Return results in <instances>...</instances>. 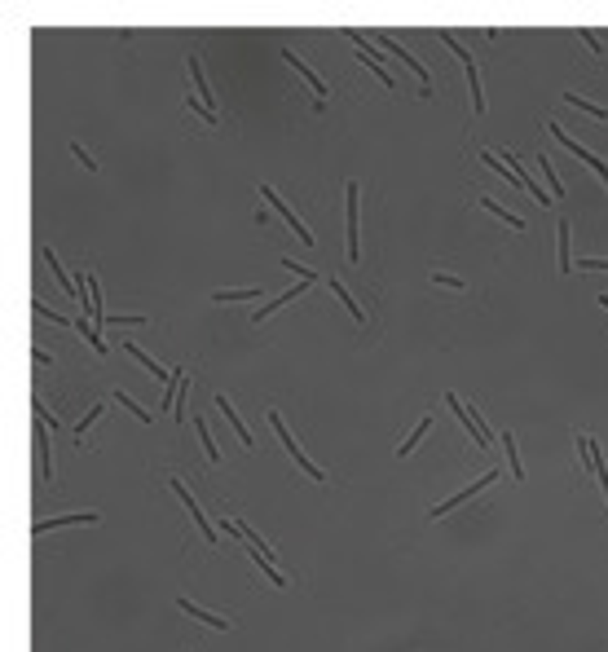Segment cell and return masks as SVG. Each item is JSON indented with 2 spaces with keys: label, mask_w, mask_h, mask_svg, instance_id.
I'll list each match as a JSON object with an SVG mask.
<instances>
[{
  "label": "cell",
  "mask_w": 608,
  "mask_h": 652,
  "mask_svg": "<svg viewBox=\"0 0 608 652\" xmlns=\"http://www.w3.org/2000/svg\"><path fill=\"white\" fill-rule=\"evenodd\" d=\"M123 348H128V353H133V357H137V361H141V366H146L150 375H155L159 383H168V388H172V371H163V366H159V361H155V357H150V353H146L141 344H133V340H128V344H123Z\"/></svg>",
  "instance_id": "obj_13"
},
{
  "label": "cell",
  "mask_w": 608,
  "mask_h": 652,
  "mask_svg": "<svg viewBox=\"0 0 608 652\" xmlns=\"http://www.w3.org/2000/svg\"><path fill=\"white\" fill-rule=\"evenodd\" d=\"M358 181H348V260H358L362 247H358Z\"/></svg>",
  "instance_id": "obj_10"
},
{
  "label": "cell",
  "mask_w": 608,
  "mask_h": 652,
  "mask_svg": "<svg viewBox=\"0 0 608 652\" xmlns=\"http://www.w3.org/2000/svg\"><path fill=\"white\" fill-rule=\"evenodd\" d=\"M502 450H507V467H512V476L520 481V476H525V467H520V454H516V436H512V432H502Z\"/></svg>",
  "instance_id": "obj_21"
},
{
  "label": "cell",
  "mask_w": 608,
  "mask_h": 652,
  "mask_svg": "<svg viewBox=\"0 0 608 652\" xmlns=\"http://www.w3.org/2000/svg\"><path fill=\"white\" fill-rule=\"evenodd\" d=\"M427 428H432V419H427V414H423V419L415 423V432H410V436H405V441H401V446H397V458H405V454H415V446H419V441H423V432H427Z\"/></svg>",
  "instance_id": "obj_16"
},
{
  "label": "cell",
  "mask_w": 608,
  "mask_h": 652,
  "mask_svg": "<svg viewBox=\"0 0 608 652\" xmlns=\"http://www.w3.org/2000/svg\"><path fill=\"white\" fill-rule=\"evenodd\" d=\"M283 265H287V269H291V274H295V278H300V282H295V286H291V291H283V296H273V300H269V304H265V309H256V313H251V322H265V318H269V313H278V309H283V304H291V300H295V296H300V291H304V286H309V282H313V278H318V274H313V269H295V260H283Z\"/></svg>",
  "instance_id": "obj_1"
},
{
  "label": "cell",
  "mask_w": 608,
  "mask_h": 652,
  "mask_svg": "<svg viewBox=\"0 0 608 652\" xmlns=\"http://www.w3.org/2000/svg\"><path fill=\"white\" fill-rule=\"evenodd\" d=\"M216 410H221V414H225V419H230V423H234V432H238V441H243V446H247V450H251V446H256V436H251V432H247V423H243V419H238V414H234V401H230V397H225V393H216Z\"/></svg>",
  "instance_id": "obj_12"
},
{
  "label": "cell",
  "mask_w": 608,
  "mask_h": 652,
  "mask_svg": "<svg viewBox=\"0 0 608 652\" xmlns=\"http://www.w3.org/2000/svg\"><path fill=\"white\" fill-rule=\"evenodd\" d=\"M591 168H595V172H599V176H604V186H608V164H604V159H595V164H591Z\"/></svg>",
  "instance_id": "obj_34"
},
{
  "label": "cell",
  "mask_w": 608,
  "mask_h": 652,
  "mask_svg": "<svg viewBox=\"0 0 608 652\" xmlns=\"http://www.w3.org/2000/svg\"><path fill=\"white\" fill-rule=\"evenodd\" d=\"M348 40H353V44H358V58H362V62H366V66H370V71L379 75V80H384V84L392 89V75H388V66H384V62H379V54H375V49H370L366 40H362V31H348Z\"/></svg>",
  "instance_id": "obj_7"
},
{
  "label": "cell",
  "mask_w": 608,
  "mask_h": 652,
  "mask_svg": "<svg viewBox=\"0 0 608 652\" xmlns=\"http://www.w3.org/2000/svg\"><path fill=\"white\" fill-rule=\"evenodd\" d=\"M432 282H441V286H454V291L463 286V278H454V274H445V269H432Z\"/></svg>",
  "instance_id": "obj_29"
},
{
  "label": "cell",
  "mask_w": 608,
  "mask_h": 652,
  "mask_svg": "<svg viewBox=\"0 0 608 652\" xmlns=\"http://www.w3.org/2000/svg\"><path fill=\"white\" fill-rule=\"evenodd\" d=\"M44 260H49V269H54V278H58V286H62V291H66V296H84V291H80V286H75V282L66 278V269H62V260H58L54 251H49V247H44Z\"/></svg>",
  "instance_id": "obj_14"
},
{
  "label": "cell",
  "mask_w": 608,
  "mask_h": 652,
  "mask_svg": "<svg viewBox=\"0 0 608 652\" xmlns=\"http://www.w3.org/2000/svg\"><path fill=\"white\" fill-rule=\"evenodd\" d=\"M494 481H498V472H485V476H480V481H472L467 489H459V493H454V498H445V503H437V507H432V511H427V516H432V520H437V516H445V511H454V507H459L463 498H472V493H480V489H490Z\"/></svg>",
  "instance_id": "obj_6"
},
{
  "label": "cell",
  "mask_w": 608,
  "mask_h": 652,
  "mask_svg": "<svg viewBox=\"0 0 608 652\" xmlns=\"http://www.w3.org/2000/svg\"><path fill=\"white\" fill-rule=\"evenodd\" d=\"M384 49H388V54H397L401 58V66H410L415 75H419V84H423V93H432V75H427V66H419V58L415 54H405V49L392 40V36H384Z\"/></svg>",
  "instance_id": "obj_8"
},
{
  "label": "cell",
  "mask_w": 608,
  "mask_h": 652,
  "mask_svg": "<svg viewBox=\"0 0 608 652\" xmlns=\"http://www.w3.org/2000/svg\"><path fill=\"white\" fill-rule=\"evenodd\" d=\"M599 304H604V309H608V296H599Z\"/></svg>",
  "instance_id": "obj_35"
},
{
  "label": "cell",
  "mask_w": 608,
  "mask_h": 652,
  "mask_svg": "<svg viewBox=\"0 0 608 652\" xmlns=\"http://www.w3.org/2000/svg\"><path fill=\"white\" fill-rule=\"evenodd\" d=\"M190 75H194V89H198V101H203V106H212V89H208V80H203V66H198V58L190 54Z\"/></svg>",
  "instance_id": "obj_17"
},
{
  "label": "cell",
  "mask_w": 608,
  "mask_h": 652,
  "mask_svg": "<svg viewBox=\"0 0 608 652\" xmlns=\"http://www.w3.org/2000/svg\"><path fill=\"white\" fill-rule=\"evenodd\" d=\"M101 414H106V406H101V401H97V406H93V410L84 414V419H80V423H75V432H71V436H75V446H84V432H88V428H93V423L101 419Z\"/></svg>",
  "instance_id": "obj_18"
},
{
  "label": "cell",
  "mask_w": 608,
  "mask_h": 652,
  "mask_svg": "<svg viewBox=\"0 0 608 652\" xmlns=\"http://www.w3.org/2000/svg\"><path fill=\"white\" fill-rule=\"evenodd\" d=\"M31 309L40 313V318H49V322H54V326H75V318H66V313H54V309H44V300H40V296L31 300Z\"/></svg>",
  "instance_id": "obj_26"
},
{
  "label": "cell",
  "mask_w": 608,
  "mask_h": 652,
  "mask_svg": "<svg viewBox=\"0 0 608 652\" xmlns=\"http://www.w3.org/2000/svg\"><path fill=\"white\" fill-rule=\"evenodd\" d=\"M190 419H194V414H190ZM194 428H198V436H203V454H208V463H221V450H216V441H212L208 423H203V419H194Z\"/></svg>",
  "instance_id": "obj_23"
},
{
  "label": "cell",
  "mask_w": 608,
  "mask_h": 652,
  "mask_svg": "<svg viewBox=\"0 0 608 652\" xmlns=\"http://www.w3.org/2000/svg\"><path fill=\"white\" fill-rule=\"evenodd\" d=\"M66 525H97V511H75V516H54V520H40V525H31V538H44V533L66 529Z\"/></svg>",
  "instance_id": "obj_5"
},
{
  "label": "cell",
  "mask_w": 608,
  "mask_h": 652,
  "mask_svg": "<svg viewBox=\"0 0 608 652\" xmlns=\"http://www.w3.org/2000/svg\"><path fill=\"white\" fill-rule=\"evenodd\" d=\"M176 608H181V613H190V617H198L203 626H212V631H230V617H221V613H208V608L190 604V595H176Z\"/></svg>",
  "instance_id": "obj_9"
},
{
  "label": "cell",
  "mask_w": 608,
  "mask_h": 652,
  "mask_svg": "<svg viewBox=\"0 0 608 652\" xmlns=\"http://www.w3.org/2000/svg\"><path fill=\"white\" fill-rule=\"evenodd\" d=\"M256 296H260V286H234V291H216L212 300L225 304V300H256Z\"/></svg>",
  "instance_id": "obj_24"
},
{
  "label": "cell",
  "mask_w": 608,
  "mask_h": 652,
  "mask_svg": "<svg viewBox=\"0 0 608 652\" xmlns=\"http://www.w3.org/2000/svg\"><path fill=\"white\" fill-rule=\"evenodd\" d=\"M587 454H591V472H595V481L604 485V498H608V463H604V454H599V446L587 436Z\"/></svg>",
  "instance_id": "obj_15"
},
{
  "label": "cell",
  "mask_w": 608,
  "mask_h": 652,
  "mask_svg": "<svg viewBox=\"0 0 608 652\" xmlns=\"http://www.w3.org/2000/svg\"><path fill=\"white\" fill-rule=\"evenodd\" d=\"M186 101H190V111H198V115H203V119H208V124H216V111H212V106H203V101H198V97H186Z\"/></svg>",
  "instance_id": "obj_31"
},
{
  "label": "cell",
  "mask_w": 608,
  "mask_h": 652,
  "mask_svg": "<svg viewBox=\"0 0 608 652\" xmlns=\"http://www.w3.org/2000/svg\"><path fill=\"white\" fill-rule=\"evenodd\" d=\"M569 239H573V225H569V221H560V269H564V274L573 269V251H569Z\"/></svg>",
  "instance_id": "obj_22"
},
{
  "label": "cell",
  "mask_w": 608,
  "mask_h": 652,
  "mask_svg": "<svg viewBox=\"0 0 608 652\" xmlns=\"http://www.w3.org/2000/svg\"><path fill=\"white\" fill-rule=\"evenodd\" d=\"M283 62H287V66H295V71L304 75V80H309V84H313V93H318V101H313V106L322 111V106H326V84H322V80H318V75H313V66H304V62L295 58V49H283Z\"/></svg>",
  "instance_id": "obj_11"
},
{
  "label": "cell",
  "mask_w": 608,
  "mask_h": 652,
  "mask_svg": "<svg viewBox=\"0 0 608 652\" xmlns=\"http://www.w3.org/2000/svg\"><path fill=\"white\" fill-rule=\"evenodd\" d=\"M480 207H485V212H494L498 221H507L512 229H525V216H516V212H507V207H498L494 199H480Z\"/></svg>",
  "instance_id": "obj_20"
},
{
  "label": "cell",
  "mask_w": 608,
  "mask_h": 652,
  "mask_svg": "<svg viewBox=\"0 0 608 652\" xmlns=\"http://www.w3.org/2000/svg\"><path fill=\"white\" fill-rule=\"evenodd\" d=\"M71 154H75V159H84V168H88V172H97V164H93V154H88V150H84L80 141H71Z\"/></svg>",
  "instance_id": "obj_30"
},
{
  "label": "cell",
  "mask_w": 608,
  "mask_h": 652,
  "mask_svg": "<svg viewBox=\"0 0 608 652\" xmlns=\"http://www.w3.org/2000/svg\"><path fill=\"white\" fill-rule=\"evenodd\" d=\"M115 401H119L123 410H133V414H137V419H141V423H155V414H150V410H141V406H137V401H133L128 393H115Z\"/></svg>",
  "instance_id": "obj_27"
},
{
  "label": "cell",
  "mask_w": 608,
  "mask_h": 652,
  "mask_svg": "<svg viewBox=\"0 0 608 652\" xmlns=\"http://www.w3.org/2000/svg\"><path fill=\"white\" fill-rule=\"evenodd\" d=\"M538 168H542V172H547V181H551V199H564V186H560V176L551 172V164H547V159H538Z\"/></svg>",
  "instance_id": "obj_28"
},
{
  "label": "cell",
  "mask_w": 608,
  "mask_h": 652,
  "mask_svg": "<svg viewBox=\"0 0 608 652\" xmlns=\"http://www.w3.org/2000/svg\"><path fill=\"white\" fill-rule=\"evenodd\" d=\"M445 401H450V410H454V414H459V423H463V428H467V432L476 436V446H480V450H485V446H490V441H494V432H490L485 423H480V414H476V410H467V406H463L459 397H454V393H450Z\"/></svg>",
  "instance_id": "obj_2"
},
{
  "label": "cell",
  "mask_w": 608,
  "mask_h": 652,
  "mask_svg": "<svg viewBox=\"0 0 608 652\" xmlns=\"http://www.w3.org/2000/svg\"><path fill=\"white\" fill-rule=\"evenodd\" d=\"M564 101H569V106H577V111H587V115H595V119H608V111H604V106H595V101L577 97V93H564Z\"/></svg>",
  "instance_id": "obj_25"
},
{
  "label": "cell",
  "mask_w": 608,
  "mask_h": 652,
  "mask_svg": "<svg viewBox=\"0 0 608 652\" xmlns=\"http://www.w3.org/2000/svg\"><path fill=\"white\" fill-rule=\"evenodd\" d=\"M260 199H265L269 207H278V212H283V221H287V225H291V229L300 234V243H304V247H313V234H309V225H304V221L295 216V207H287L283 199L273 194V186H260Z\"/></svg>",
  "instance_id": "obj_4"
},
{
  "label": "cell",
  "mask_w": 608,
  "mask_h": 652,
  "mask_svg": "<svg viewBox=\"0 0 608 652\" xmlns=\"http://www.w3.org/2000/svg\"><path fill=\"white\" fill-rule=\"evenodd\" d=\"M186 652H194V648H186Z\"/></svg>",
  "instance_id": "obj_36"
},
{
  "label": "cell",
  "mask_w": 608,
  "mask_h": 652,
  "mask_svg": "<svg viewBox=\"0 0 608 652\" xmlns=\"http://www.w3.org/2000/svg\"><path fill=\"white\" fill-rule=\"evenodd\" d=\"M577 269H587V274H608V260H577Z\"/></svg>",
  "instance_id": "obj_32"
},
{
  "label": "cell",
  "mask_w": 608,
  "mask_h": 652,
  "mask_svg": "<svg viewBox=\"0 0 608 652\" xmlns=\"http://www.w3.org/2000/svg\"><path fill=\"white\" fill-rule=\"evenodd\" d=\"M577 40H582V44H587V49H591V54H604V44L595 40V31H577Z\"/></svg>",
  "instance_id": "obj_33"
},
{
  "label": "cell",
  "mask_w": 608,
  "mask_h": 652,
  "mask_svg": "<svg viewBox=\"0 0 608 652\" xmlns=\"http://www.w3.org/2000/svg\"><path fill=\"white\" fill-rule=\"evenodd\" d=\"M326 282H331V291H335V296H340V300L348 304V313H353V318H358V322H366V309H362L358 300H353V296L344 291V282H340V278H326Z\"/></svg>",
  "instance_id": "obj_19"
},
{
  "label": "cell",
  "mask_w": 608,
  "mask_h": 652,
  "mask_svg": "<svg viewBox=\"0 0 608 652\" xmlns=\"http://www.w3.org/2000/svg\"><path fill=\"white\" fill-rule=\"evenodd\" d=\"M168 489H176V498H181V503H186V511H190V520H194V525H198V533H203V538H208V542H216V529L208 525V516H203V507L194 503V493L186 489V481H181V476H172V481H168Z\"/></svg>",
  "instance_id": "obj_3"
}]
</instances>
